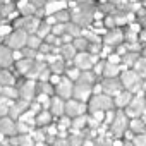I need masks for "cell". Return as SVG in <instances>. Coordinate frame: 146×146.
Instances as JSON below:
<instances>
[{
  "mask_svg": "<svg viewBox=\"0 0 146 146\" xmlns=\"http://www.w3.org/2000/svg\"><path fill=\"white\" fill-rule=\"evenodd\" d=\"M146 0H0V146H144Z\"/></svg>",
  "mask_w": 146,
  "mask_h": 146,
  "instance_id": "cell-1",
  "label": "cell"
}]
</instances>
